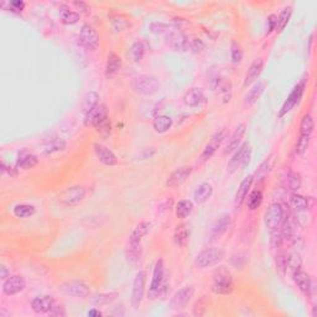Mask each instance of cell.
<instances>
[{
	"label": "cell",
	"instance_id": "cell-1",
	"mask_svg": "<svg viewBox=\"0 0 317 317\" xmlns=\"http://www.w3.org/2000/svg\"><path fill=\"white\" fill-rule=\"evenodd\" d=\"M170 294V285L165 278V266L161 259L156 262L153 271V280H151L150 289L148 292V299L158 300L164 299Z\"/></svg>",
	"mask_w": 317,
	"mask_h": 317
},
{
	"label": "cell",
	"instance_id": "cell-2",
	"mask_svg": "<svg viewBox=\"0 0 317 317\" xmlns=\"http://www.w3.org/2000/svg\"><path fill=\"white\" fill-rule=\"evenodd\" d=\"M265 226L273 231H279L281 229L284 223L287 221V216H286V209L282 206L281 203L276 202V203H271L270 206L268 207L265 212Z\"/></svg>",
	"mask_w": 317,
	"mask_h": 317
},
{
	"label": "cell",
	"instance_id": "cell-3",
	"mask_svg": "<svg viewBox=\"0 0 317 317\" xmlns=\"http://www.w3.org/2000/svg\"><path fill=\"white\" fill-rule=\"evenodd\" d=\"M132 87L135 93L144 97H150L155 93L159 92L160 89V82L158 78L153 76H148V74H140V76L135 77L132 82Z\"/></svg>",
	"mask_w": 317,
	"mask_h": 317
},
{
	"label": "cell",
	"instance_id": "cell-4",
	"mask_svg": "<svg viewBox=\"0 0 317 317\" xmlns=\"http://www.w3.org/2000/svg\"><path fill=\"white\" fill-rule=\"evenodd\" d=\"M226 257V252L221 248H207L202 250L194 260V265L198 269L211 268L222 262Z\"/></svg>",
	"mask_w": 317,
	"mask_h": 317
},
{
	"label": "cell",
	"instance_id": "cell-5",
	"mask_svg": "<svg viewBox=\"0 0 317 317\" xmlns=\"http://www.w3.org/2000/svg\"><path fill=\"white\" fill-rule=\"evenodd\" d=\"M250 155H252V149H250L249 143H243L238 146L234 155L229 160L227 165V171L229 174H234L239 169L246 167L250 161Z\"/></svg>",
	"mask_w": 317,
	"mask_h": 317
},
{
	"label": "cell",
	"instance_id": "cell-6",
	"mask_svg": "<svg viewBox=\"0 0 317 317\" xmlns=\"http://www.w3.org/2000/svg\"><path fill=\"white\" fill-rule=\"evenodd\" d=\"M86 198V188L83 186H71L58 194V202L66 207H76Z\"/></svg>",
	"mask_w": 317,
	"mask_h": 317
},
{
	"label": "cell",
	"instance_id": "cell-7",
	"mask_svg": "<svg viewBox=\"0 0 317 317\" xmlns=\"http://www.w3.org/2000/svg\"><path fill=\"white\" fill-rule=\"evenodd\" d=\"M107 123H109L108 111H107V107L103 103H99L87 116H84V124H86V127H94L97 128V130H99Z\"/></svg>",
	"mask_w": 317,
	"mask_h": 317
},
{
	"label": "cell",
	"instance_id": "cell-8",
	"mask_svg": "<svg viewBox=\"0 0 317 317\" xmlns=\"http://www.w3.org/2000/svg\"><path fill=\"white\" fill-rule=\"evenodd\" d=\"M60 289L63 294L76 297V299H87L90 295V289L88 285L86 282L78 280L63 282Z\"/></svg>",
	"mask_w": 317,
	"mask_h": 317
},
{
	"label": "cell",
	"instance_id": "cell-9",
	"mask_svg": "<svg viewBox=\"0 0 317 317\" xmlns=\"http://www.w3.org/2000/svg\"><path fill=\"white\" fill-rule=\"evenodd\" d=\"M211 290L216 295H229L234 290V282L231 275L225 271H220L213 278Z\"/></svg>",
	"mask_w": 317,
	"mask_h": 317
},
{
	"label": "cell",
	"instance_id": "cell-10",
	"mask_svg": "<svg viewBox=\"0 0 317 317\" xmlns=\"http://www.w3.org/2000/svg\"><path fill=\"white\" fill-rule=\"evenodd\" d=\"M145 282H146V273L144 270H139L135 274L134 281H133L132 289V306L134 308H138L141 305V301L144 299L145 294Z\"/></svg>",
	"mask_w": 317,
	"mask_h": 317
},
{
	"label": "cell",
	"instance_id": "cell-11",
	"mask_svg": "<svg viewBox=\"0 0 317 317\" xmlns=\"http://www.w3.org/2000/svg\"><path fill=\"white\" fill-rule=\"evenodd\" d=\"M305 88H306L305 79H303V81H301L300 83L297 84V86L294 87L292 92L290 93L289 97H287V99L285 100V103L282 104L280 112H279V117H280V118H282L284 116H286V114L289 113V112L291 111V109L294 108L295 105L299 104V102L303 95V92H305Z\"/></svg>",
	"mask_w": 317,
	"mask_h": 317
},
{
	"label": "cell",
	"instance_id": "cell-12",
	"mask_svg": "<svg viewBox=\"0 0 317 317\" xmlns=\"http://www.w3.org/2000/svg\"><path fill=\"white\" fill-rule=\"evenodd\" d=\"M194 295L193 286H185L178 290L176 294L170 300V308L175 311H180L186 308Z\"/></svg>",
	"mask_w": 317,
	"mask_h": 317
},
{
	"label": "cell",
	"instance_id": "cell-13",
	"mask_svg": "<svg viewBox=\"0 0 317 317\" xmlns=\"http://www.w3.org/2000/svg\"><path fill=\"white\" fill-rule=\"evenodd\" d=\"M166 42L175 51H187L190 49V41L188 37L180 30H170L166 34Z\"/></svg>",
	"mask_w": 317,
	"mask_h": 317
},
{
	"label": "cell",
	"instance_id": "cell-14",
	"mask_svg": "<svg viewBox=\"0 0 317 317\" xmlns=\"http://www.w3.org/2000/svg\"><path fill=\"white\" fill-rule=\"evenodd\" d=\"M99 35L97 31L88 24H84L81 29V33H79V42L82 44V46L88 50H95L99 46Z\"/></svg>",
	"mask_w": 317,
	"mask_h": 317
},
{
	"label": "cell",
	"instance_id": "cell-15",
	"mask_svg": "<svg viewBox=\"0 0 317 317\" xmlns=\"http://www.w3.org/2000/svg\"><path fill=\"white\" fill-rule=\"evenodd\" d=\"M226 137V130L225 129H221L218 132H216L215 134L212 135L211 139H209L208 144L206 145V148L203 149L202 151L201 156H199V161L204 162V161H208L209 159L215 155V153L217 151V149L220 148L221 144H222L223 139Z\"/></svg>",
	"mask_w": 317,
	"mask_h": 317
},
{
	"label": "cell",
	"instance_id": "cell-16",
	"mask_svg": "<svg viewBox=\"0 0 317 317\" xmlns=\"http://www.w3.org/2000/svg\"><path fill=\"white\" fill-rule=\"evenodd\" d=\"M192 174V167L191 166H180L175 171L169 175L166 180V186L170 188L180 187L181 185L187 181V178Z\"/></svg>",
	"mask_w": 317,
	"mask_h": 317
},
{
	"label": "cell",
	"instance_id": "cell-17",
	"mask_svg": "<svg viewBox=\"0 0 317 317\" xmlns=\"http://www.w3.org/2000/svg\"><path fill=\"white\" fill-rule=\"evenodd\" d=\"M26 286L25 279L20 275L9 276L7 280L3 282V292L7 296H14V295L20 294Z\"/></svg>",
	"mask_w": 317,
	"mask_h": 317
},
{
	"label": "cell",
	"instance_id": "cell-18",
	"mask_svg": "<svg viewBox=\"0 0 317 317\" xmlns=\"http://www.w3.org/2000/svg\"><path fill=\"white\" fill-rule=\"evenodd\" d=\"M56 301L53 300L52 296L49 295H42V296H37L31 301V308L37 315H44V313H49L52 306L55 305Z\"/></svg>",
	"mask_w": 317,
	"mask_h": 317
},
{
	"label": "cell",
	"instance_id": "cell-19",
	"mask_svg": "<svg viewBox=\"0 0 317 317\" xmlns=\"http://www.w3.org/2000/svg\"><path fill=\"white\" fill-rule=\"evenodd\" d=\"M263 68H264V61H263L262 58H257V60L253 61V63L249 66V68H248L246 78H244L243 86L246 87V88L252 86L253 83H255V82L258 81V78H259L260 74H262Z\"/></svg>",
	"mask_w": 317,
	"mask_h": 317
},
{
	"label": "cell",
	"instance_id": "cell-20",
	"mask_svg": "<svg viewBox=\"0 0 317 317\" xmlns=\"http://www.w3.org/2000/svg\"><path fill=\"white\" fill-rule=\"evenodd\" d=\"M150 223L146 222V221H141L135 226L134 229L132 231L129 236V241H128V246H140V242L143 239V237H145L146 234L150 231Z\"/></svg>",
	"mask_w": 317,
	"mask_h": 317
},
{
	"label": "cell",
	"instance_id": "cell-21",
	"mask_svg": "<svg viewBox=\"0 0 317 317\" xmlns=\"http://www.w3.org/2000/svg\"><path fill=\"white\" fill-rule=\"evenodd\" d=\"M94 151L98 160L105 166H116L118 164V159L114 155L113 151L109 150L107 146L102 145V144H94Z\"/></svg>",
	"mask_w": 317,
	"mask_h": 317
},
{
	"label": "cell",
	"instance_id": "cell-22",
	"mask_svg": "<svg viewBox=\"0 0 317 317\" xmlns=\"http://www.w3.org/2000/svg\"><path fill=\"white\" fill-rule=\"evenodd\" d=\"M253 182H254V180H253V175H248L246 178H243L241 185L238 186V190H237V192H236V197H234V204H236L237 208L243 206L248 193H249L250 188H252Z\"/></svg>",
	"mask_w": 317,
	"mask_h": 317
},
{
	"label": "cell",
	"instance_id": "cell-23",
	"mask_svg": "<svg viewBox=\"0 0 317 317\" xmlns=\"http://www.w3.org/2000/svg\"><path fill=\"white\" fill-rule=\"evenodd\" d=\"M292 276H294V281L300 289V291L308 296L311 294V290H312V280H311L310 275L306 271L299 269L295 273H292Z\"/></svg>",
	"mask_w": 317,
	"mask_h": 317
},
{
	"label": "cell",
	"instance_id": "cell-24",
	"mask_svg": "<svg viewBox=\"0 0 317 317\" xmlns=\"http://www.w3.org/2000/svg\"><path fill=\"white\" fill-rule=\"evenodd\" d=\"M122 68V58L117 53L109 52L105 62V77L108 79L114 78Z\"/></svg>",
	"mask_w": 317,
	"mask_h": 317
},
{
	"label": "cell",
	"instance_id": "cell-25",
	"mask_svg": "<svg viewBox=\"0 0 317 317\" xmlns=\"http://www.w3.org/2000/svg\"><path fill=\"white\" fill-rule=\"evenodd\" d=\"M232 218L231 216L225 213V215H221L217 220L213 223L211 228V236L213 238H220L222 234H225L228 231V228L231 227Z\"/></svg>",
	"mask_w": 317,
	"mask_h": 317
},
{
	"label": "cell",
	"instance_id": "cell-26",
	"mask_svg": "<svg viewBox=\"0 0 317 317\" xmlns=\"http://www.w3.org/2000/svg\"><path fill=\"white\" fill-rule=\"evenodd\" d=\"M204 102H206V97H204L203 90L201 88H191L183 95V103L187 107H191V108L199 107Z\"/></svg>",
	"mask_w": 317,
	"mask_h": 317
},
{
	"label": "cell",
	"instance_id": "cell-27",
	"mask_svg": "<svg viewBox=\"0 0 317 317\" xmlns=\"http://www.w3.org/2000/svg\"><path fill=\"white\" fill-rule=\"evenodd\" d=\"M37 162H39V159L36 155H34L33 153L28 150H21L18 155L17 167L23 170H30L36 166Z\"/></svg>",
	"mask_w": 317,
	"mask_h": 317
},
{
	"label": "cell",
	"instance_id": "cell-28",
	"mask_svg": "<svg viewBox=\"0 0 317 317\" xmlns=\"http://www.w3.org/2000/svg\"><path fill=\"white\" fill-rule=\"evenodd\" d=\"M265 87H266L265 82L258 81L257 83H255L254 86H253L252 88L249 89V92L247 93L246 98H244V104L248 105V107L254 105L255 103H257L258 100L260 99V97L263 95V93H264Z\"/></svg>",
	"mask_w": 317,
	"mask_h": 317
},
{
	"label": "cell",
	"instance_id": "cell-29",
	"mask_svg": "<svg viewBox=\"0 0 317 317\" xmlns=\"http://www.w3.org/2000/svg\"><path fill=\"white\" fill-rule=\"evenodd\" d=\"M246 124H239L238 127L236 128V130H234V133L232 134L231 139L228 140V144L227 146H226V150H225V154H229L232 153V151L237 150L238 149V146L241 145V141L242 139H243L244 134H246Z\"/></svg>",
	"mask_w": 317,
	"mask_h": 317
},
{
	"label": "cell",
	"instance_id": "cell-30",
	"mask_svg": "<svg viewBox=\"0 0 317 317\" xmlns=\"http://www.w3.org/2000/svg\"><path fill=\"white\" fill-rule=\"evenodd\" d=\"M212 193H213V187L211 183H208V182L201 183L199 186H197L196 191H194V193H193L194 202H196L197 204L206 203V202L212 197Z\"/></svg>",
	"mask_w": 317,
	"mask_h": 317
},
{
	"label": "cell",
	"instance_id": "cell-31",
	"mask_svg": "<svg viewBox=\"0 0 317 317\" xmlns=\"http://www.w3.org/2000/svg\"><path fill=\"white\" fill-rule=\"evenodd\" d=\"M211 87L213 90H217L222 97L225 98H231V92H232V83L227 79L221 78V77H216L211 81Z\"/></svg>",
	"mask_w": 317,
	"mask_h": 317
},
{
	"label": "cell",
	"instance_id": "cell-32",
	"mask_svg": "<svg viewBox=\"0 0 317 317\" xmlns=\"http://www.w3.org/2000/svg\"><path fill=\"white\" fill-rule=\"evenodd\" d=\"M284 185L287 190L290 191H299L302 185V180L297 172L287 171V174L284 177Z\"/></svg>",
	"mask_w": 317,
	"mask_h": 317
},
{
	"label": "cell",
	"instance_id": "cell-33",
	"mask_svg": "<svg viewBox=\"0 0 317 317\" xmlns=\"http://www.w3.org/2000/svg\"><path fill=\"white\" fill-rule=\"evenodd\" d=\"M100 97L98 93L95 92H89L87 93L86 97H84L83 103H82V113L83 116H87L92 109H94L95 107L100 103Z\"/></svg>",
	"mask_w": 317,
	"mask_h": 317
},
{
	"label": "cell",
	"instance_id": "cell-34",
	"mask_svg": "<svg viewBox=\"0 0 317 317\" xmlns=\"http://www.w3.org/2000/svg\"><path fill=\"white\" fill-rule=\"evenodd\" d=\"M172 123H174V122H172V119L170 118L169 116H158L154 118L153 127L156 133L162 134V133H166L167 130L171 129Z\"/></svg>",
	"mask_w": 317,
	"mask_h": 317
},
{
	"label": "cell",
	"instance_id": "cell-35",
	"mask_svg": "<svg viewBox=\"0 0 317 317\" xmlns=\"http://www.w3.org/2000/svg\"><path fill=\"white\" fill-rule=\"evenodd\" d=\"M188 237H190V229H188V226L186 225V223L178 225L174 233V238L176 244L181 247L186 246V243L188 242Z\"/></svg>",
	"mask_w": 317,
	"mask_h": 317
},
{
	"label": "cell",
	"instance_id": "cell-36",
	"mask_svg": "<svg viewBox=\"0 0 317 317\" xmlns=\"http://www.w3.org/2000/svg\"><path fill=\"white\" fill-rule=\"evenodd\" d=\"M273 164H274L273 156H270V158L266 159L265 161L263 162V164L260 165L259 167H258L257 172H255V174L253 175V180H258V182H260V181L265 180V177L268 176L269 172L271 171V167H273Z\"/></svg>",
	"mask_w": 317,
	"mask_h": 317
},
{
	"label": "cell",
	"instance_id": "cell-37",
	"mask_svg": "<svg viewBox=\"0 0 317 317\" xmlns=\"http://www.w3.org/2000/svg\"><path fill=\"white\" fill-rule=\"evenodd\" d=\"M60 18L61 21H62L65 25H74V24H77L79 21L81 15L77 12L68 9V8H62L60 12Z\"/></svg>",
	"mask_w": 317,
	"mask_h": 317
},
{
	"label": "cell",
	"instance_id": "cell-38",
	"mask_svg": "<svg viewBox=\"0 0 317 317\" xmlns=\"http://www.w3.org/2000/svg\"><path fill=\"white\" fill-rule=\"evenodd\" d=\"M315 129V121H313V117L311 114H305L302 117V121L300 124V135H307L311 137Z\"/></svg>",
	"mask_w": 317,
	"mask_h": 317
},
{
	"label": "cell",
	"instance_id": "cell-39",
	"mask_svg": "<svg viewBox=\"0 0 317 317\" xmlns=\"http://www.w3.org/2000/svg\"><path fill=\"white\" fill-rule=\"evenodd\" d=\"M193 211V203L190 199H182L176 204V216L181 220H185L186 217L191 215Z\"/></svg>",
	"mask_w": 317,
	"mask_h": 317
},
{
	"label": "cell",
	"instance_id": "cell-40",
	"mask_svg": "<svg viewBox=\"0 0 317 317\" xmlns=\"http://www.w3.org/2000/svg\"><path fill=\"white\" fill-rule=\"evenodd\" d=\"M125 255H127V259L130 264L137 266L141 260V246H128Z\"/></svg>",
	"mask_w": 317,
	"mask_h": 317
},
{
	"label": "cell",
	"instance_id": "cell-41",
	"mask_svg": "<svg viewBox=\"0 0 317 317\" xmlns=\"http://www.w3.org/2000/svg\"><path fill=\"white\" fill-rule=\"evenodd\" d=\"M247 204H248V208L250 211H255L260 207L263 202V192L260 190H254L249 193V196H247Z\"/></svg>",
	"mask_w": 317,
	"mask_h": 317
},
{
	"label": "cell",
	"instance_id": "cell-42",
	"mask_svg": "<svg viewBox=\"0 0 317 317\" xmlns=\"http://www.w3.org/2000/svg\"><path fill=\"white\" fill-rule=\"evenodd\" d=\"M291 15H292L291 7H286L282 9L280 15L278 17V21H276V31H278V33H281V31L286 28L290 19H291Z\"/></svg>",
	"mask_w": 317,
	"mask_h": 317
},
{
	"label": "cell",
	"instance_id": "cell-43",
	"mask_svg": "<svg viewBox=\"0 0 317 317\" xmlns=\"http://www.w3.org/2000/svg\"><path fill=\"white\" fill-rule=\"evenodd\" d=\"M290 203L296 211H306L308 208V199L299 193H292L290 197Z\"/></svg>",
	"mask_w": 317,
	"mask_h": 317
},
{
	"label": "cell",
	"instance_id": "cell-44",
	"mask_svg": "<svg viewBox=\"0 0 317 317\" xmlns=\"http://www.w3.org/2000/svg\"><path fill=\"white\" fill-rule=\"evenodd\" d=\"M13 212H14L15 217L28 218V217H31V216L35 213V207H34L33 204H26V203L18 204V206L14 207V211Z\"/></svg>",
	"mask_w": 317,
	"mask_h": 317
},
{
	"label": "cell",
	"instance_id": "cell-45",
	"mask_svg": "<svg viewBox=\"0 0 317 317\" xmlns=\"http://www.w3.org/2000/svg\"><path fill=\"white\" fill-rule=\"evenodd\" d=\"M144 53H145V46L141 41H135L134 44L130 47V56H132V60L134 62H140L144 57Z\"/></svg>",
	"mask_w": 317,
	"mask_h": 317
},
{
	"label": "cell",
	"instance_id": "cell-46",
	"mask_svg": "<svg viewBox=\"0 0 317 317\" xmlns=\"http://www.w3.org/2000/svg\"><path fill=\"white\" fill-rule=\"evenodd\" d=\"M118 294L117 292H109V294H98L95 295L92 299V302L94 303L95 306H104L109 305L111 302H113L114 300L117 299Z\"/></svg>",
	"mask_w": 317,
	"mask_h": 317
},
{
	"label": "cell",
	"instance_id": "cell-47",
	"mask_svg": "<svg viewBox=\"0 0 317 317\" xmlns=\"http://www.w3.org/2000/svg\"><path fill=\"white\" fill-rule=\"evenodd\" d=\"M109 20H111L112 26L116 29V31H122L124 30L125 28H128L129 23L127 21L123 15L121 14H111L109 15Z\"/></svg>",
	"mask_w": 317,
	"mask_h": 317
},
{
	"label": "cell",
	"instance_id": "cell-48",
	"mask_svg": "<svg viewBox=\"0 0 317 317\" xmlns=\"http://www.w3.org/2000/svg\"><path fill=\"white\" fill-rule=\"evenodd\" d=\"M65 149H66V141L57 139V140L51 141V143L45 148L44 154L45 155H52V154L58 153V151H62V150H65Z\"/></svg>",
	"mask_w": 317,
	"mask_h": 317
},
{
	"label": "cell",
	"instance_id": "cell-49",
	"mask_svg": "<svg viewBox=\"0 0 317 317\" xmlns=\"http://www.w3.org/2000/svg\"><path fill=\"white\" fill-rule=\"evenodd\" d=\"M310 141L311 137H307V135H299V139H297L296 143V153L299 155H303V154L307 151L308 146H310Z\"/></svg>",
	"mask_w": 317,
	"mask_h": 317
},
{
	"label": "cell",
	"instance_id": "cell-50",
	"mask_svg": "<svg viewBox=\"0 0 317 317\" xmlns=\"http://www.w3.org/2000/svg\"><path fill=\"white\" fill-rule=\"evenodd\" d=\"M150 31L153 34H156V35H162V34L169 33L170 30L167 24L161 23V21H154L150 24Z\"/></svg>",
	"mask_w": 317,
	"mask_h": 317
},
{
	"label": "cell",
	"instance_id": "cell-51",
	"mask_svg": "<svg viewBox=\"0 0 317 317\" xmlns=\"http://www.w3.org/2000/svg\"><path fill=\"white\" fill-rule=\"evenodd\" d=\"M231 57L234 63H239L243 58V51L236 41H232L231 44Z\"/></svg>",
	"mask_w": 317,
	"mask_h": 317
},
{
	"label": "cell",
	"instance_id": "cell-52",
	"mask_svg": "<svg viewBox=\"0 0 317 317\" xmlns=\"http://www.w3.org/2000/svg\"><path fill=\"white\" fill-rule=\"evenodd\" d=\"M282 242H284V236H282L280 229H279V231L271 232L270 244H271V248H273V249H279V248L281 247Z\"/></svg>",
	"mask_w": 317,
	"mask_h": 317
},
{
	"label": "cell",
	"instance_id": "cell-53",
	"mask_svg": "<svg viewBox=\"0 0 317 317\" xmlns=\"http://www.w3.org/2000/svg\"><path fill=\"white\" fill-rule=\"evenodd\" d=\"M206 312H207L206 299H201V300L197 301V302L194 303V306H193V310H192L193 315L199 317V316H203Z\"/></svg>",
	"mask_w": 317,
	"mask_h": 317
},
{
	"label": "cell",
	"instance_id": "cell-54",
	"mask_svg": "<svg viewBox=\"0 0 317 317\" xmlns=\"http://www.w3.org/2000/svg\"><path fill=\"white\" fill-rule=\"evenodd\" d=\"M287 268H290L292 270V273H295L296 270H299L301 268V259L299 254H291L287 258Z\"/></svg>",
	"mask_w": 317,
	"mask_h": 317
},
{
	"label": "cell",
	"instance_id": "cell-55",
	"mask_svg": "<svg viewBox=\"0 0 317 317\" xmlns=\"http://www.w3.org/2000/svg\"><path fill=\"white\" fill-rule=\"evenodd\" d=\"M9 5V10L13 13H21L25 8V3L21 2V0H14V2H9L8 3Z\"/></svg>",
	"mask_w": 317,
	"mask_h": 317
},
{
	"label": "cell",
	"instance_id": "cell-56",
	"mask_svg": "<svg viewBox=\"0 0 317 317\" xmlns=\"http://www.w3.org/2000/svg\"><path fill=\"white\" fill-rule=\"evenodd\" d=\"M50 316H56V317H62V316H66V310L65 307H63L61 303H56L52 306V308L50 310L49 312Z\"/></svg>",
	"mask_w": 317,
	"mask_h": 317
},
{
	"label": "cell",
	"instance_id": "cell-57",
	"mask_svg": "<svg viewBox=\"0 0 317 317\" xmlns=\"http://www.w3.org/2000/svg\"><path fill=\"white\" fill-rule=\"evenodd\" d=\"M190 47L193 50V52L198 53L204 50V42L202 41L201 39H193L192 41L190 42Z\"/></svg>",
	"mask_w": 317,
	"mask_h": 317
},
{
	"label": "cell",
	"instance_id": "cell-58",
	"mask_svg": "<svg viewBox=\"0 0 317 317\" xmlns=\"http://www.w3.org/2000/svg\"><path fill=\"white\" fill-rule=\"evenodd\" d=\"M276 21H278V17L275 14L269 15L268 18V30H266V35H270L274 30H276Z\"/></svg>",
	"mask_w": 317,
	"mask_h": 317
},
{
	"label": "cell",
	"instance_id": "cell-59",
	"mask_svg": "<svg viewBox=\"0 0 317 317\" xmlns=\"http://www.w3.org/2000/svg\"><path fill=\"white\" fill-rule=\"evenodd\" d=\"M74 5H76V7L78 8V9L81 10L82 13H84V14H89V13H90V7H88V5H87L86 3L76 2V3H74Z\"/></svg>",
	"mask_w": 317,
	"mask_h": 317
},
{
	"label": "cell",
	"instance_id": "cell-60",
	"mask_svg": "<svg viewBox=\"0 0 317 317\" xmlns=\"http://www.w3.org/2000/svg\"><path fill=\"white\" fill-rule=\"evenodd\" d=\"M9 276H10V273L8 271V269L5 268L4 265L0 266V279H2V280H7Z\"/></svg>",
	"mask_w": 317,
	"mask_h": 317
},
{
	"label": "cell",
	"instance_id": "cell-61",
	"mask_svg": "<svg viewBox=\"0 0 317 317\" xmlns=\"http://www.w3.org/2000/svg\"><path fill=\"white\" fill-rule=\"evenodd\" d=\"M88 316L89 317H99V316H102V312H100V311H98V310H95V308H93V310H90L88 312Z\"/></svg>",
	"mask_w": 317,
	"mask_h": 317
}]
</instances>
